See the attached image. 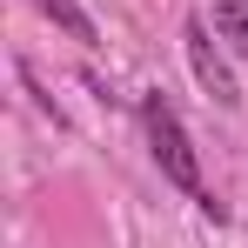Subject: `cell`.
Instances as JSON below:
<instances>
[{
	"mask_svg": "<svg viewBox=\"0 0 248 248\" xmlns=\"http://www.w3.org/2000/svg\"><path fill=\"white\" fill-rule=\"evenodd\" d=\"M141 127H148V148H155V161L174 188H188V195H202V161H195V148H188V134L174 121V108H168L161 94H148L141 101Z\"/></svg>",
	"mask_w": 248,
	"mask_h": 248,
	"instance_id": "obj_1",
	"label": "cell"
},
{
	"mask_svg": "<svg viewBox=\"0 0 248 248\" xmlns=\"http://www.w3.org/2000/svg\"><path fill=\"white\" fill-rule=\"evenodd\" d=\"M215 27L248 54V0H215Z\"/></svg>",
	"mask_w": 248,
	"mask_h": 248,
	"instance_id": "obj_4",
	"label": "cell"
},
{
	"mask_svg": "<svg viewBox=\"0 0 248 248\" xmlns=\"http://www.w3.org/2000/svg\"><path fill=\"white\" fill-rule=\"evenodd\" d=\"M34 7H41V14L61 27V34H74V41H94V20H87L74 0H34Z\"/></svg>",
	"mask_w": 248,
	"mask_h": 248,
	"instance_id": "obj_3",
	"label": "cell"
},
{
	"mask_svg": "<svg viewBox=\"0 0 248 248\" xmlns=\"http://www.w3.org/2000/svg\"><path fill=\"white\" fill-rule=\"evenodd\" d=\"M181 41H188V61H195V81L208 87V101L235 108V101H242V87H235V74L221 67V54H215V41H208V27H202V20H188V34H181Z\"/></svg>",
	"mask_w": 248,
	"mask_h": 248,
	"instance_id": "obj_2",
	"label": "cell"
}]
</instances>
